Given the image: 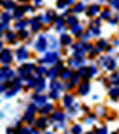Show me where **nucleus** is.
Segmentation results:
<instances>
[{
  "instance_id": "423d86ee",
  "label": "nucleus",
  "mask_w": 119,
  "mask_h": 134,
  "mask_svg": "<svg viewBox=\"0 0 119 134\" xmlns=\"http://www.w3.org/2000/svg\"><path fill=\"white\" fill-rule=\"evenodd\" d=\"M75 10H76V12H81V10H82V5H77Z\"/></svg>"
},
{
  "instance_id": "f257e3e1",
  "label": "nucleus",
  "mask_w": 119,
  "mask_h": 134,
  "mask_svg": "<svg viewBox=\"0 0 119 134\" xmlns=\"http://www.w3.org/2000/svg\"><path fill=\"white\" fill-rule=\"evenodd\" d=\"M36 49H37V51H43V49H45V42H43V37H40V40L37 42Z\"/></svg>"
},
{
  "instance_id": "20e7f679",
  "label": "nucleus",
  "mask_w": 119,
  "mask_h": 134,
  "mask_svg": "<svg viewBox=\"0 0 119 134\" xmlns=\"http://www.w3.org/2000/svg\"><path fill=\"white\" fill-rule=\"evenodd\" d=\"M86 91H88V83H85V85L81 88V92H82V94H86Z\"/></svg>"
},
{
  "instance_id": "7ed1b4c3",
  "label": "nucleus",
  "mask_w": 119,
  "mask_h": 134,
  "mask_svg": "<svg viewBox=\"0 0 119 134\" xmlns=\"http://www.w3.org/2000/svg\"><path fill=\"white\" fill-rule=\"evenodd\" d=\"M97 12H98V8H97V6H92L91 10H89V15H94V14H97Z\"/></svg>"
},
{
  "instance_id": "f03ea898",
  "label": "nucleus",
  "mask_w": 119,
  "mask_h": 134,
  "mask_svg": "<svg viewBox=\"0 0 119 134\" xmlns=\"http://www.w3.org/2000/svg\"><path fill=\"white\" fill-rule=\"evenodd\" d=\"M19 58H25L27 57V51H24V49H19Z\"/></svg>"
},
{
  "instance_id": "0eeeda50",
  "label": "nucleus",
  "mask_w": 119,
  "mask_h": 134,
  "mask_svg": "<svg viewBox=\"0 0 119 134\" xmlns=\"http://www.w3.org/2000/svg\"><path fill=\"white\" fill-rule=\"evenodd\" d=\"M116 6H118V9H119V2H118V3H116Z\"/></svg>"
},
{
  "instance_id": "39448f33",
  "label": "nucleus",
  "mask_w": 119,
  "mask_h": 134,
  "mask_svg": "<svg viewBox=\"0 0 119 134\" xmlns=\"http://www.w3.org/2000/svg\"><path fill=\"white\" fill-rule=\"evenodd\" d=\"M112 96H113V97L119 96V90H113V91H112Z\"/></svg>"
}]
</instances>
